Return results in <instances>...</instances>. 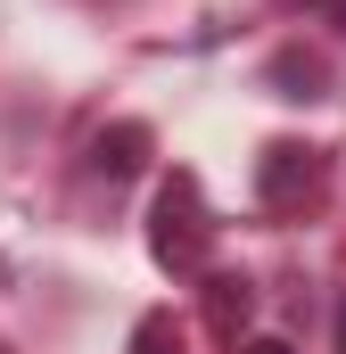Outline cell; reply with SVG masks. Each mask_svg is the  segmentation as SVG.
<instances>
[{
    "mask_svg": "<svg viewBox=\"0 0 346 354\" xmlns=\"http://www.w3.org/2000/svg\"><path fill=\"white\" fill-rule=\"evenodd\" d=\"M248 305H256V297H248V280H231V272H206V313H215L223 330H231V322H248Z\"/></svg>",
    "mask_w": 346,
    "mask_h": 354,
    "instance_id": "obj_5",
    "label": "cell"
},
{
    "mask_svg": "<svg viewBox=\"0 0 346 354\" xmlns=\"http://www.w3.org/2000/svg\"><path fill=\"white\" fill-rule=\"evenodd\" d=\"M149 256L173 272V280H198L215 264V206H206V181L190 165H173L149 198Z\"/></svg>",
    "mask_w": 346,
    "mask_h": 354,
    "instance_id": "obj_1",
    "label": "cell"
},
{
    "mask_svg": "<svg viewBox=\"0 0 346 354\" xmlns=\"http://www.w3.org/2000/svg\"><path fill=\"white\" fill-rule=\"evenodd\" d=\"M305 8H322V17H330V25L346 33V0H305Z\"/></svg>",
    "mask_w": 346,
    "mask_h": 354,
    "instance_id": "obj_8",
    "label": "cell"
},
{
    "mask_svg": "<svg viewBox=\"0 0 346 354\" xmlns=\"http://www.w3.org/2000/svg\"><path fill=\"white\" fill-rule=\"evenodd\" d=\"M239 354H297V346H289V338H248Z\"/></svg>",
    "mask_w": 346,
    "mask_h": 354,
    "instance_id": "obj_7",
    "label": "cell"
},
{
    "mask_svg": "<svg viewBox=\"0 0 346 354\" xmlns=\"http://www.w3.org/2000/svg\"><path fill=\"white\" fill-rule=\"evenodd\" d=\"M322 149H305V140H272L256 157V198L272 206V214H289V206H305L313 189H322Z\"/></svg>",
    "mask_w": 346,
    "mask_h": 354,
    "instance_id": "obj_2",
    "label": "cell"
},
{
    "mask_svg": "<svg viewBox=\"0 0 346 354\" xmlns=\"http://www.w3.org/2000/svg\"><path fill=\"white\" fill-rule=\"evenodd\" d=\"M0 354H8V346H0Z\"/></svg>",
    "mask_w": 346,
    "mask_h": 354,
    "instance_id": "obj_10",
    "label": "cell"
},
{
    "mask_svg": "<svg viewBox=\"0 0 346 354\" xmlns=\"http://www.w3.org/2000/svg\"><path fill=\"white\" fill-rule=\"evenodd\" d=\"M338 354H346V297H338Z\"/></svg>",
    "mask_w": 346,
    "mask_h": 354,
    "instance_id": "obj_9",
    "label": "cell"
},
{
    "mask_svg": "<svg viewBox=\"0 0 346 354\" xmlns=\"http://www.w3.org/2000/svg\"><path fill=\"white\" fill-rule=\"evenodd\" d=\"M149 149H157V140H149V124H107V132L91 140V165H99L107 181H124V174H140V165H149Z\"/></svg>",
    "mask_w": 346,
    "mask_h": 354,
    "instance_id": "obj_3",
    "label": "cell"
},
{
    "mask_svg": "<svg viewBox=\"0 0 346 354\" xmlns=\"http://www.w3.org/2000/svg\"><path fill=\"white\" fill-rule=\"evenodd\" d=\"M272 83H280V99H322L330 75H322V58H297L289 50V58H272Z\"/></svg>",
    "mask_w": 346,
    "mask_h": 354,
    "instance_id": "obj_4",
    "label": "cell"
},
{
    "mask_svg": "<svg viewBox=\"0 0 346 354\" xmlns=\"http://www.w3.org/2000/svg\"><path fill=\"white\" fill-rule=\"evenodd\" d=\"M132 354H190V346H181V322H173V313H140Z\"/></svg>",
    "mask_w": 346,
    "mask_h": 354,
    "instance_id": "obj_6",
    "label": "cell"
}]
</instances>
